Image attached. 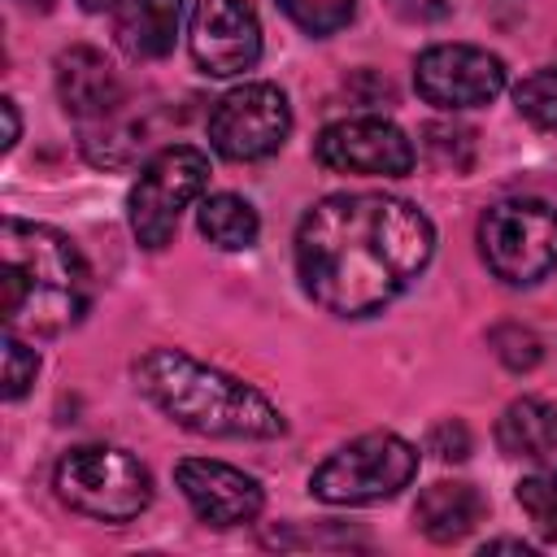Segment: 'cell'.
<instances>
[{"instance_id": "30bf717a", "label": "cell", "mask_w": 557, "mask_h": 557, "mask_svg": "<svg viewBox=\"0 0 557 557\" xmlns=\"http://www.w3.org/2000/svg\"><path fill=\"white\" fill-rule=\"evenodd\" d=\"M313 157L335 174H366V178H405L413 170L409 135L374 113L322 126V135L313 139Z\"/></svg>"}, {"instance_id": "603a6c76", "label": "cell", "mask_w": 557, "mask_h": 557, "mask_svg": "<svg viewBox=\"0 0 557 557\" xmlns=\"http://www.w3.org/2000/svg\"><path fill=\"white\" fill-rule=\"evenodd\" d=\"M35 374H39V352L17 331H9L4 335V400H22Z\"/></svg>"}, {"instance_id": "ffe728a7", "label": "cell", "mask_w": 557, "mask_h": 557, "mask_svg": "<svg viewBox=\"0 0 557 557\" xmlns=\"http://www.w3.org/2000/svg\"><path fill=\"white\" fill-rule=\"evenodd\" d=\"M278 9L313 39H326L335 30H344L352 22L357 0H278Z\"/></svg>"}, {"instance_id": "ac0fdd59", "label": "cell", "mask_w": 557, "mask_h": 557, "mask_svg": "<svg viewBox=\"0 0 557 557\" xmlns=\"http://www.w3.org/2000/svg\"><path fill=\"white\" fill-rule=\"evenodd\" d=\"M513 104L535 131H557V65L531 70L513 87Z\"/></svg>"}, {"instance_id": "2e32d148", "label": "cell", "mask_w": 557, "mask_h": 557, "mask_svg": "<svg viewBox=\"0 0 557 557\" xmlns=\"http://www.w3.org/2000/svg\"><path fill=\"white\" fill-rule=\"evenodd\" d=\"M183 22V0H122L117 9V39L131 57H170Z\"/></svg>"}, {"instance_id": "277c9868", "label": "cell", "mask_w": 557, "mask_h": 557, "mask_svg": "<svg viewBox=\"0 0 557 557\" xmlns=\"http://www.w3.org/2000/svg\"><path fill=\"white\" fill-rule=\"evenodd\" d=\"M57 496L96 522H131L152 500V474L148 466L117 448V444H78L70 448L52 470Z\"/></svg>"}, {"instance_id": "5b68a950", "label": "cell", "mask_w": 557, "mask_h": 557, "mask_svg": "<svg viewBox=\"0 0 557 557\" xmlns=\"http://www.w3.org/2000/svg\"><path fill=\"white\" fill-rule=\"evenodd\" d=\"M418 474V448L396 431H366L335 448L313 474L309 492L326 505H379L409 487Z\"/></svg>"}, {"instance_id": "9a60e30c", "label": "cell", "mask_w": 557, "mask_h": 557, "mask_svg": "<svg viewBox=\"0 0 557 557\" xmlns=\"http://www.w3.org/2000/svg\"><path fill=\"white\" fill-rule=\"evenodd\" d=\"M496 448L505 457H527V461H548L557 453V405L540 396L513 400L500 422H496Z\"/></svg>"}, {"instance_id": "44dd1931", "label": "cell", "mask_w": 557, "mask_h": 557, "mask_svg": "<svg viewBox=\"0 0 557 557\" xmlns=\"http://www.w3.org/2000/svg\"><path fill=\"white\" fill-rule=\"evenodd\" d=\"M422 135H426V157H431L440 170H453V174L470 170V161H474V131H470V126L431 122Z\"/></svg>"}, {"instance_id": "ba28073f", "label": "cell", "mask_w": 557, "mask_h": 557, "mask_svg": "<svg viewBox=\"0 0 557 557\" xmlns=\"http://www.w3.org/2000/svg\"><path fill=\"white\" fill-rule=\"evenodd\" d=\"M292 135V104L274 83H239L209 113V144L226 161H265Z\"/></svg>"}, {"instance_id": "484cf974", "label": "cell", "mask_w": 557, "mask_h": 557, "mask_svg": "<svg viewBox=\"0 0 557 557\" xmlns=\"http://www.w3.org/2000/svg\"><path fill=\"white\" fill-rule=\"evenodd\" d=\"M0 113H4V148H13V144H17V135H22L17 100H13V96H4V100H0Z\"/></svg>"}, {"instance_id": "7c38bea8", "label": "cell", "mask_w": 557, "mask_h": 557, "mask_svg": "<svg viewBox=\"0 0 557 557\" xmlns=\"http://www.w3.org/2000/svg\"><path fill=\"white\" fill-rule=\"evenodd\" d=\"M174 483L191 505V513L209 527H244L265 505V492L252 474L213 457H183L174 466Z\"/></svg>"}, {"instance_id": "9c48e42d", "label": "cell", "mask_w": 557, "mask_h": 557, "mask_svg": "<svg viewBox=\"0 0 557 557\" xmlns=\"http://www.w3.org/2000/svg\"><path fill=\"white\" fill-rule=\"evenodd\" d=\"M413 87L435 109H479L505 91V61L474 44H435L418 52Z\"/></svg>"}, {"instance_id": "cb8c5ba5", "label": "cell", "mask_w": 557, "mask_h": 557, "mask_svg": "<svg viewBox=\"0 0 557 557\" xmlns=\"http://www.w3.org/2000/svg\"><path fill=\"white\" fill-rule=\"evenodd\" d=\"M426 448H431L440 461H466V457H470V431H466V422H457V418L440 422V426L431 431Z\"/></svg>"}, {"instance_id": "4316f807", "label": "cell", "mask_w": 557, "mask_h": 557, "mask_svg": "<svg viewBox=\"0 0 557 557\" xmlns=\"http://www.w3.org/2000/svg\"><path fill=\"white\" fill-rule=\"evenodd\" d=\"M496 548H513V553H522V557L531 553V544H522V540H509V535H500V540H487V544H483V553H496Z\"/></svg>"}, {"instance_id": "f1b7e54d", "label": "cell", "mask_w": 557, "mask_h": 557, "mask_svg": "<svg viewBox=\"0 0 557 557\" xmlns=\"http://www.w3.org/2000/svg\"><path fill=\"white\" fill-rule=\"evenodd\" d=\"M22 9H35V13H48L52 9V0H17Z\"/></svg>"}, {"instance_id": "83f0119b", "label": "cell", "mask_w": 557, "mask_h": 557, "mask_svg": "<svg viewBox=\"0 0 557 557\" xmlns=\"http://www.w3.org/2000/svg\"><path fill=\"white\" fill-rule=\"evenodd\" d=\"M78 4H83L87 13H104V9H117L122 0H78Z\"/></svg>"}, {"instance_id": "6da1fadb", "label": "cell", "mask_w": 557, "mask_h": 557, "mask_svg": "<svg viewBox=\"0 0 557 557\" xmlns=\"http://www.w3.org/2000/svg\"><path fill=\"white\" fill-rule=\"evenodd\" d=\"M435 257L431 218L387 191H331L296 226V274L335 318H370L409 292Z\"/></svg>"}, {"instance_id": "7402d4cb", "label": "cell", "mask_w": 557, "mask_h": 557, "mask_svg": "<svg viewBox=\"0 0 557 557\" xmlns=\"http://www.w3.org/2000/svg\"><path fill=\"white\" fill-rule=\"evenodd\" d=\"M487 344H492V352L500 357V366H509V370H535L540 357H544V339H540L531 326H522V322H500V326H492Z\"/></svg>"}, {"instance_id": "4fadbf2b", "label": "cell", "mask_w": 557, "mask_h": 557, "mask_svg": "<svg viewBox=\"0 0 557 557\" xmlns=\"http://www.w3.org/2000/svg\"><path fill=\"white\" fill-rule=\"evenodd\" d=\"M57 96L61 109L78 122H109L126 100L113 61L87 44H74L57 57Z\"/></svg>"}, {"instance_id": "7a4b0ae2", "label": "cell", "mask_w": 557, "mask_h": 557, "mask_svg": "<svg viewBox=\"0 0 557 557\" xmlns=\"http://www.w3.org/2000/svg\"><path fill=\"white\" fill-rule=\"evenodd\" d=\"M91 309V265L78 244L26 218L0 226V313L17 335H65Z\"/></svg>"}, {"instance_id": "d6986e66", "label": "cell", "mask_w": 557, "mask_h": 557, "mask_svg": "<svg viewBox=\"0 0 557 557\" xmlns=\"http://www.w3.org/2000/svg\"><path fill=\"white\" fill-rule=\"evenodd\" d=\"M518 505L531 518V527L544 540H557V470H535L527 479H518Z\"/></svg>"}, {"instance_id": "d4e9b609", "label": "cell", "mask_w": 557, "mask_h": 557, "mask_svg": "<svg viewBox=\"0 0 557 557\" xmlns=\"http://www.w3.org/2000/svg\"><path fill=\"white\" fill-rule=\"evenodd\" d=\"M387 9L400 17V22H418V26H431V22H444L457 0H387Z\"/></svg>"}, {"instance_id": "5bb4252c", "label": "cell", "mask_w": 557, "mask_h": 557, "mask_svg": "<svg viewBox=\"0 0 557 557\" xmlns=\"http://www.w3.org/2000/svg\"><path fill=\"white\" fill-rule=\"evenodd\" d=\"M487 505L479 496L474 483H461V479H440L431 487H422L418 505H413V522L426 540L435 544H457L466 540L479 522H483Z\"/></svg>"}, {"instance_id": "8fae6325", "label": "cell", "mask_w": 557, "mask_h": 557, "mask_svg": "<svg viewBox=\"0 0 557 557\" xmlns=\"http://www.w3.org/2000/svg\"><path fill=\"white\" fill-rule=\"evenodd\" d=\"M187 48L191 61L213 78L252 70L261 61V22L252 0H196Z\"/></svg>"}, {"instance_id": "e0dca14e", "label": "cell", "mask_w": 557, "mask_h": 557, "mask_svg": "<svg viewBox=\"0 0 557 557\" xmlns=\"http://www.w3.org/2000/svg\"><path fill=\"white\" fill-rule=\"evenodd\" d=\"M196 226H200V235H205L213 248H222V252H244V248H252L257 235H261L257 209H252L244 196H235V191H213V196H205L200 209H196Z\"/></svg>"}, {"instance_id": "3957f363", "label": "cell", "mask_w": 557, "mask_h": 557, "mask_svg": "<svg viewBox=\"0 0 557 557\" xmlns=\"http://www.w3.org/2000/svg\"><path fill=\"white\" fill-rule=\"evenodd\" d=\"M135 387L191 435L274 440L287 431V418L265 392L218 366L196 361L183 348H148L135 361Z\"/></svg>"}, {"instance_id": "52a82bcc", "label": "cell", "mask_w": 557, "mask_h": 557, "mask_svg": "<svg viewBox=\"0 0 557 557\" xmlns=\"http://www.w3.org/2000/svg\"><path fill=\"white\" fill-rule=\"evenodd\" d=\"M205 183H209V157L191 144H170L157 157H148V165L139 170L126 196V218L139 248L161 252L174 239L183 209L205 191Z\"/></svg>"}, {"instance_id": "8992f818", "label": "cell", "mask_w": 557, "mask_h": 557, "mask_svg": "<svg viewBox=\"0 0 557 557\" xmlns=\"http://www.w3.org/2000/svg\"><path fill=\"white\" fill-rule=\"evenodd\" d=\"M479 252L509 287H531L557 270V209L535 196L496 200L479 218Z\"/></svg>"}]
</instances>
